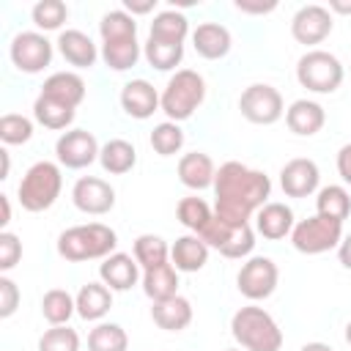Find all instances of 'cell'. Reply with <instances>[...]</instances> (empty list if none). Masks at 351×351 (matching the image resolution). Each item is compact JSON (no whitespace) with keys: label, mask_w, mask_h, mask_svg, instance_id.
<instances>
[{"label":"cell","mask_w":351,"mask_h":351,"mask_svg":"<svg viewBox=\"0 0 351 351\" xmlns=\"http://www.w3.org/2000/svg\"><path fill=\"white\" fill-rule=\"evenodd\" d=\"M118 247V233L104 222H85L66 228L58 236V255L69 263L82 261H104Z\"/></svg>","instance_id":"obj_2"},{"label":"cell","mask_w":351,"mask_h":351,"mask_svg":"<svg viewBox=\"0 0 351 351\" xmlns=\"http://www.w3.org/2000/svg\"><path fill=\"white\" fill-rule=\"evenodd\" d=\"M151 318L165 332H184L192 324V302L181 293L162 302H151Z\"/></svg>","instance_id":"obj_25"},{"label":"cell","mask_w":351,"mask_h":351,"mask_svg":"<svg viewBox=\"0 0 351 351\" xmlns=\"http://www.w3.org/2000/svg\"><path fill=\"white\" fill-rule=\"evenodd\" d=\"M60 189H63V176H60V165L55 162H36L25 170L19 186H16V197H19V206L30 214H41L47 208L55 206V200L60 197Z\"/></svg>","instance_id":"obj_5"},{"label":"cell","mask_w":351,"mask_h":351,"mask_svg":"<svg viewBox=\"0 0 351 351\" xmlns=\"http://www.w3.org/2000/svg\"><path fill=\"white\" fill-rule=\"evenodd\" d=\"M318 184H321V170L307 156H296L285 162L280 170V186L288 197H310L313 192H318Z\"/></svg>","instance_id":"obj_15"},{"label":"cell","mask_w":351,"mask_h":351,"mask_svg":"<svg viewBox=\"0 0 351 351\" xmlns=\"http://www.w3.org/2000/svg\"><path fill=\"white\" fill-rule=\"evenodd\" d=\"M159 104H162V93L148 80H129L121 88V107L129 118L145 121L159 110Z\"/></svg>","instance_id":"obj_16"},{"label":"cell","mask_w":351,"mask_h":351,"mask_svg":"<svg viewBox=\"0 0 351 351\" xmlns=\"http://www.w3.org/2000/svg\"><path fill=\"white\" fill-rule=\"evenodd\" d=\"M19 285L8 277V274H0V318H11L19 307Z\"/></svg>","instance_id":"obj_44"},{"label":"cell","mask_w":351,"mask_h":351,"mask_svg":"<svg viewBox=\"0 0 351 351\" xmlns=\"http://www.w3.org/2000/svg\"><path fill=\"white\" fill-rule=\"evenodd\" d=\"M192 47L203 60H222L233 47V36L219 22H200L192 30Z\"/></svg>","instance_id":"obj_18"},{"label":"cell","mask_w":351,"mask_h":351,"mask_svg":"<svg viewBox=\"0 0 351 351\" xmlns=\"http://www.w3.org/2000/svg\"><path fill=\"white\" fill-rule=\"evenodd\" d=\"M132 252H134V261L140 263L143 271H145V269H154V266H162V263L170 261V247H167V241H165L162 236H156V233H140V236L134 239Z\"/></svg>","instance_id":"obj_35"},{"label":"cell","mask_w":351,"mask_h":351,"mask_svg":"<svg viewBox=\"0 0 351 351\" xmlns=\"http://www.w3.org/2000/svg\"><path fill=\"white\" fill-rule=\"evenodd\" d=\"M285 123H288V129H291L293 134H299V137H313V134H318V132L324 129V123H326V110H324L318 101H313V99H296V101H291V107L285 110Z\"/></svg>","instance_id":"obj_21"},{"label":"cell","mask_w":351,"mask_h":351,"mask_svg":"<svg viewBox=\"0 0 351 351\" xmlns=\"http://www.w3.org/2000/svg\"><path fill=\"white\" fill-rule=\"evenodd\" d=\"M293 211H291V206H285V203H277V200H269L263 208H258V214H255V230L263 236V239H269V241H280V239H285V236H291V230H293Z\"/></svg>","instance_id":"obj_23"},{"label":"cell","mask_w":351,"mask_h":351,"mask_svg":"<svg viewBox=\"0 0 351 351\" xmlns=\"http://www.w3.org/2000/svg\"><path fill=\"white\" fill-rule=\"evenodd\" d=\"M30 16H33V25L44 33L47 30H60L63 22L69 19V5L63 0H38L33 5Z\"/></svg>","instance_id":"obj_40"},{"label":"cell","mask_w":351,"mask_h":351,"mask_svg":"<svg viewBox=\"0 0 351 351\" xmlns=\"http://www.w3.org/2000/svg\"><path fill=\"white\" fill-rule=\"evenodd\" d=\"M214 217L228 225H250L252 214L269 203L271 178L263 170L247 167L236 159L217 167L214 178Z\"/></svg>","instance_id":"obj_1"},{"label":"cell","mask_w":351,"mask_h":351,"mask_svg":"<svg viewBox=\"0 0 351 351\" xmlns=\"http://www.w3.org/2000/svg\"><path fill=\"white\" fill-rule=\"evenodd\" d=\"M315 214L337 219V222H346L348 214H351V195H348V189L340 186V184L321 186L318 195H315Z\"/></svg>","instance_id":"obj_32"},{"label":"cell","mask_w":351,"mask_h":351,"mask_svg":"<svg viewBox=\"0 0 351 351\" xmlns=\"http://www.w3.org/2000/svg\"><path fill=\"white\" fill-rule=\"evenodd\" d=\"M52 52H55L52 41L38 30L16 33L8 47V58H11L14 69L22 74H41L52 63Z\"/></svg>","instance_id":"obj_11"},{"label":"cell","mask_w":351,"mask_h":351,"mask_svg":"<svg viewBox=\"0 0 351 351\" xmlns=\"http://www.w3.org/2000/svg\"><path fill=\"white\" fill-rule=\"evenodd\" d=\"M0 206H3V219H0V228L5 230L8 222H11V203H8V195H0Z\"/></svg>","instance_id":"obj_49"},{"label":"cell","mask_w":351,"mask_h":351,"mask_svg":"<svg viewBox=\"0 0 351 351\" xmlns=\"http://www.w3.org/2000/svg\"><path fill=\"white\" fill-rule=\"evenodd\" d=\"M337 261L343 269H351V233H343V239L337 244Z\"/></svg>","instance_id":"obj_48"},{"label":"cell","mask_w":351,"mask_h":351,"mask_svg":"<svg viewBox=\"0 0 351 351\" xmlns=\"http://www.w3.org/2000/svg\"><path fill=\"white\" fill-rule=\"evenodd\" d=\"M22 261V241L11 230H0V271H11Z\"/></svg>","instance_id":"obj_43"},{"label":"cell","mask_w":351,"mask_h":351,"mask_svg":"<svg viewBox=\"0 0 351 351\" xmlns=\"http://www.w3.org/2000/svg\"><path fill=\"white\" fill-rule=\"evenodd\" d=\"M340 239H343V222L321 214L296 222L291 230V244L302 255H321V252L337 250Z\"/></svg>","instance_id":"obj_7"},{"label":"cell","mask_w":351,"mask_h":351,"mask_svg":"<svg viewBox=\"0 0 351 351\" xmlns=\"http://www.w3.org/2000/svg\"><path fill=\"white\" fill-rule=\"evenodd\" d=\"M214 178H217V167H214V159L203 151H189L178 159V181L192 189V192H203L208 186H214Z\"/></svg>","instance_id":"obj_20"},{"label":"cell","mask_w":351,"mask_h":351,"mask_svg":"<svg viewBox=\"0 0 351 351\" xmlns=\"http://www.w3.org/2000/svg\"><path fill=\"white\" fill-rule=\"evenodd\" d=\"M85 80L77 74V71H55L44 80L41 85V96L47 99H55L60 104H69V107H80L85 101Z\"/></svg>","instance_id":"obj_22"},{"label":"cell","mask_w":351,"mask_h":351,"mask_svg":"<svg viewBox=\"0 0 351 351\" xmlns=\"http://www.w3.org/2000/svg\"><path fill=\"white\" fill-rule=\"evenodd\" d=\"M55 44H58V52L63 55V60L69 66H74V69H90L101 58V52L96 49L93 38L88 33H82V30H60Z\"/></svg>","instance_id":"obj_19"},{"label":"cell","mask_w":351,"mask_h":351,"mask_svg":"<svg viewBox=\"0 0 351 351\" xmlns=\"http://www.w3.org/2000/svg\"><path fill=\"white\" fill-rule=\"evenodd\" d=\"M299 351H335L329 343H321V340H313V343H304Z\"/></svg>","instance_id":"obj_51"},{"label":"cell","mask_w":351,"mask_h":351,"mask_svg":"<svg viewBox=\"0 0 351 351\" xmlns=\"http://www.w3.org/2000/svg\"><path fill=\"white\" fill-rule=\"evenodd\" d=\"M38 351H80V335L69 324L52 326L38 337Z\"/></svg>","instance_id":"obj_42"},{"label":"cell","mask_w":351,"mask_h":351,"mask_svg":"<svg viewBox=\"0 0 351 351\" xmlns=\"http://www.w3.org/2000/svg\"><path fill=\"white\" fill-rule=\"evenodd\" d=\"M74 115H77V110L74 107H69V104H60V101H55V99H47V96H36V101H33V118H36V123H41L44 129H55V132H69V126L74 123Z\"/></svg>","instance_id":"obj_30"},{"label":"cell","mask_w":351,"mask_h":351,"mask_svg":"<svg viewBox=\"0 0 351 351\" xmlns=\"http://www.w3.org/2000/svg\"><path fill=\"white\" fill-rule=\"evenodd\" d=\"M337 173L343 178V184L351 186V143H346L340 151H337Z\"/></svg>","instance_id":"obj_45"},{"label":"cell","mask_w":351,"mask_h":351,"mask_svg":"<svg viewBox=\"0 0 351 351\" xmlns=\"http://www.w3.org/2000/svg\"><path fill=\"white\" fill-rule=\"evenodd\" d=\"M74 302H77V315L82 321H96L99 324L110 313V307H112V291L101 280L99 282H85L77 291Z\"/></svg>","instance_id":"obj_26"},{"label":"cell","mask_w":351,"mask_h":351,"mask_svg":"<svg viewBox=\"0 0 351 351\" xmlns=\"http://www.w3.org/2000/svg\"><path fill=\"white\" fill-rule=\"evenodd\" d=\"M99 140L93 137V132L88 129H69L55 140V156L60 167L69 170H82L90 167L93 162H99Z\"/></svg>","instance_id":"obj_12"},{"label":"cell","mask_w":351,"mask_h":351,"mask_svg":"<svg viewBox=\"0 0 351 351\" xmlns=\"http://www.w3.org/2000/svg\"><path fill=\"white\" fill-rule=\"evenodd\" d=\"M71 203L82 214L104 217L115 208V189L110 186V181L99 176H82L71 186Z\"/></svg>","instance_id":"obj_13"},{"label":"cell","mask_w":351,"mask_h":351,"mask_svg":"<svg viewBox=\"0 0 351 351\" xmlns=\"http://www.w3.org/2000/svg\"><path fill=\"white\" fill-rule=\"evenodd\" d=\"M99 280L115 293V291H129L134 288L143 277H140V263L134 261V255L126 252H112L99 263Z\"/></svg>","instance_id":"obj_17"},{"label":"cell","mask_w":351,"mask_h":351,"mask_svg":"<svg viewBox=\"0 0 351 351\" xmlns=\"http://www.w3.org/2000/svg\"><path fill=\"white\" fill-rule=\"evenodd\" d=\"M208 244L197 236V233H184L173 241L170 247V263L178 269V271H200L206 263H208Z\"/></svg>","instance_id":"obj_24"},{"label":"cell","mask_w":351,"mask_h":351,"mask_svg":"<svg viewBox=\"0 0 351 351\" xmlns=\"http://www.w3.org/2000/svg\"><path fill=\"white\" fill-rule=\"evenodd\" d=\"M33 137V121L19 112H5L0 118V140L3 145H25Z\"/></svg>","instance_id":"obj_41"},{"label":"cell","mask_w":351,"mask_h":351,"mask_svg":"<svg viewBox=\"0 0 351 351\" xmlns=\"http://www.w3.org/2000/svg\"><path fill=\"white\" fill-rule=\"evenodd\" d=\"M329 14H351V3L332 0V3H329Z\"/></svg>","instance_id":"obj_50"},{"label":"cell","mask_w":351,"mask_h":351,"mask_svg":"<svg viewBox=\"0 0 351 351\" xmlns=\"http://www.w3.org/2000/svg\"><path fill=\"white\" fill-rule=\"evenodd\" d=\"M143 58H145L148 66L156 69V71H173V69L181 66V60H184V44L148 38V41L143 44ZM176 71H178V69H176Z\"/></svg>","instance_id":"obj_33"},{"label":"cell","mask_w":351,"mask_h":351,"mask_svg":"<svg viewBox=\"0 0 351 351\" xmlns=\"http://www.w3.org/2000/svg\"><path fill=\"white\" fill-rule=\"evenodd\" d=\"M225 351H244V348H225Z\"/></svg>","instance_id":"obj_54"},{"label":"cell","mask_w":351,"mask_h":351,"mask_svg":"<svg viewBox=\"0 0 351 351\" xmlns=\"http://www.w3.org/2000/svg\"><path fill=\"white\" fill-rule=\"evenodd\" d=\"M99 36L101 41H118V38H137V19L126 14L123 8L107 11L99 22Z\"/></svg>","instance_id":"obj_38"},{"label":"cell","mask_w":351,"mask_h":351,"mask_svg":"<svg viewBox=\"0 0 351 351\" xmlns=\"http://www.w3.org/2000/svg\"><path fill=\"white\" fill-rule=\"evenodd\" d=\"M126 348H129V335L121 324L99 321L88 332V351H126Z\"/></svg>","instance_id":"obj_36"},{"label":"cell","mask_w":351,"mask_h":351,"mask_svg":"<svg viewBox=\"0 0 351 351\" xmlns=\"http://www.w3.org/2000/svg\"><path fill=\"white\" fill-rule=\"evenodd\" d=\"M143 293L151 299V302H162V299H170L178 293V269L167 261L162 266H154V269H145L143 271Z\"/></svg>","instance_id":"obj_27"},{"label":"cell","mask_w":351,"mask_h":351,"mask_svg":"<svg viewBox=\"0 0 351 351\" xmlns=\"http://www.w3.org/2000/svg\"><path fill=\"white\" fill-rule=\"evenodd\" d=\"M148 143L159 156H176L184 148V129L173 121H162L151 129Z\"/></svg>","instance_id":"obj_39"},{"label":"cell","mask_w":351,"mask_h":351,"mask_svg":"<svg viewBox=\"0 0 351 351\" xmlns=\"http://www.w3.org/2000/svg\"><path fill=\"white\" fill-rule=\"evenodd\" d=\"M206 101V80L203 74H197L195 69H178L165 90H162V104L159 110L167 115V121L173 123H181V121H189L200 104Z\"/></svg>","instance_id":"obj_4"},{"label":"cell","mask_w":351,"mask_h":351,"mask_svg":"<svg viewBox=\"0 0 351 351\" xmlns=\"http://www.w3.org/2000/svg\"><path fill=\"white\" fill-rule=\"evenodd\" d=\"M343 63L326 49H307L296 60V80L310 93H335L343 85Z\"/></svg>","instance_id":"obj_6"},{"label":"cell","mask_w":351,"mask_h":351,"mask_svg":"<svg viewBox=\"0 0 351 351\" xmlns=\"http://www.w3.org/2000/svg\"><path fill=\"white\" fill-rule=\"evenodd\" d=\"M99 165L104 173L110 176H123L129 173L134 165H137V151L129 140H121V137H112L101 145L99 151Z\"/></svg>","instance_id":"obj_28"},{"label":"cell","mask_w":351,"mask_h":351,"mask_svg":"<svg viewBox=\"0 0 351 351\" xmlns=\"http://www.w3.org/2000/svg\"><path fill=\"white\" fill-rule=\"evenodd\" d=\"M241 115L255 126H271L285 115L282 93L269 82H252L239 96Z\"/></svg>","instance_id":"obj_9"},{"label":"cell","mask_w":351,"mask_h":351,"mask_svg":"<svg viewBox=\"0 0 351 351\" xmlns=\"http://www.w3.org/2000/svg\"><path fill=\"white\" fill-rule=\"evenodd\" d=\"M332 27H335V16L329 14L326 5H318V3L302 5L291 19V36L296 44H304V47H315L326 41Z\"/></svg>","instance_id":"obj_14"},{"label":"cell","mask_w":351,"mask_h":351,"mask_svg":"<svg viewBox=\"0 0 351 351\" xmlns=\"http://www.w3.org/2000/svg\"><path fill=\"white\" fill-rule=\"evenodd\" d=\"M77 313V302L69 291L63 288H52L41 296V315L49 326H66L69 318Z\"/></svg>","instance_id":"obj_34"},{"label":"cell","mask_w":351,"mask_h":351,"mask_svg":"<svg viewBox=\"0 0 351 351\" xmlns=\"http://www.w3.org/2000/svg\"><path fill=\"white\" fill-rule=\"evenodd\" d=\"M0 159H3V173H0V178H8V170H11V159H8V151H5V148L0 151Z\"/></svg>","instance_id":"obj_52"},{"label":"cell","mask_w":351,"mask_h":351,"mask_svg":"<svg viewBox=\"0 0 351 351\" xmlns=\"http://www.w3.org/2000/svg\"><path fill=\"white\" fill-rule=\"evenodd\" d=\"M189 36V19L176 11V8H165L154 16L151 22V33L148 38H159V41H173V44H184Z\"/></svg>","instance_id":"obj_31"},{"label":"cell","mask_w":351,"mask_h":351,"mask_svg":"<svg viewBox=\"0 0 351 351\" xmlns=\"http://www.w3.org/2000/svg\"><path fill=\"white\" fill-rule=\"evenodd\" d=\"M101 60L110 71H129L132 66H137L143 49L137 38H118V41H101Z\"/></svg>","instance_id":"obj_29"},{"label":"cell","mask_w":351,"mask_h":351,"mask_svg":"<svg viewBox=\"0 0 351 351\" xmlns=\"http://www.w3.org/2000/svg\"><path fill=\"white\" fill-rule=\"evenodd\" d=\"M277 282H280V269L271 258L266 255H250L239 274H236V288L244 299L250 302H263L269 299L274 291H277Z\"/></svg>","instance_id":"obj_10"},{"label":"cell","mask_w":351,"mask_h":351,"mask_svg":"<svg viewBox=\"0 0 351 351\" xmlns=\"http://www.w3.org/2000/svg\"><path fill=\"white\" fill-rule=\"evenodd\" d=\"M277 8V3H236V11H241V14H269V11H274Z\"/></svg>","instance_id":"obj_47"},{"label":"cell","mask_w":351,"mask_h":351,"mask_svg":"<svg viewBox=\"0 0 351 351\" xmlns=\"http://www.w3.org/2000/svg\"><path fill=\"white\" fill-rule=\"evenodd\" d=\"M230 335L244 351H280L282 348V329L277 326L271 313L258 304H247L233 313Z\"/></svg>","instance_id":"obj_3"},{"label":"cell","mask_w":351,"mask_h":351,"mask_svg":"<svg viewBox=\"0 0 351 351\" xmlns=\"http://www.w3.org/2000/svg\"><path fill=\"white\" fill-rule=\"evenodd\" d=\"M346 343H348V346H351V321H348V324H346Z\"/></svg>","instance_id":"obj_53"},{"label":"cell","mask_w":351,"mask_h":351,"mask_svg":"<svg viewBox=\"0 0 351 351\" xmlns=\"http://www.w3.org/2000/svg\"><path fill=\"white\" fill-rule=\"evenodd\" d=\"M176 217H178V222H181L186 230L200 233V230L211 222V217H214V206H208V203H206L203 197H197V195H186V197L178 200V206H176Z\"/></svg>","instance_id":"obj_37"},{"label":"cell","mask_w":351,"mask_h":351,"mask_svg":"<svg viewBox=\"0 0 351 351\" xmlns=\"http://www.w3.org/2000/svg\"><path fill=\"white\" fill-rule=\"evenodd\" d=\"M211 250H217L225 258L241 261L250 258L255 250V230L252 225H228L217 217H211V222L197 233Z\"/></svg>","instance_id":"obj_8"},{"label":"cell","mask_w":351,"mask_h":351,"mask_svg":"<svg viewBox=\"0 0 351 351\" xmlns=\"http://www.w3.org/2000/svg\"><path fill=\"white\" fill-rule=\"evenodd\" d=\"M156 8V0H123V11L137 16V14H151Z\"/></svg>","instance_id":"obj_46"}]
</instances>
